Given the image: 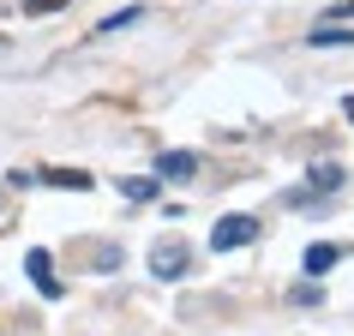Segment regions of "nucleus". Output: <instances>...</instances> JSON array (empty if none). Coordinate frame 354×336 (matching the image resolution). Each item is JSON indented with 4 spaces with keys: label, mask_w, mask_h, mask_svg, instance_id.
Returning a JSON list of instances; mask_svg holds the SVG:
<instances>
[{
    "label": "nucleus",
    "mask_w": 354,
    "mask_h": 336,
    "mask_svg": "<svg viewBox=\"0 0 354 336\" xmlns=\"http://www.w3.org/2000/svg\"><path fill=\"white\" fill-rule=\"evenodd\" d=\"M259 241V216H223V223L210 228V252H241V246H252Z\"/></svg>",
    "instance_id": "obj_1"
},
{
    "label": "nucleus",
    "mask_w": 354,
    "mask_h": 336,
    "mask_svg": "<svg viewBox=\"0 0 354 336\" xmlns=\"http://www.w3.org/2000/svg\"><path fill=\"white\" fill-rule=\"evenodd\" d=\"M187 264H192V246H187V241H174V234L150 246V277H162V282H180V277H187Z\"/></svg>",
    "instance_id": "obj_2"
},
{
    "label": "nucleus",
    "mask_w": 354,
    "mask_h": 336,
    "mask_svg": "<svg viewBox=\"0 0 354 336\" xmlns=\"http://www.w3.org/2000/svg\"><path fill=\"white\" fill-rule=\"evenodd\" d=\"M24 270H30V282H37L42 300H60V295H66V282L55 277V259H48L42 246H30V252H24Z\"/></svg>",
    "instance_id": "obj_3"
},
{
    "label": "nucleus",
    "mask_w": 354,
    "mask_h": 336,
    "mask_svg": "<svg viewBox=\"0 0 354 336\" xmlns=\"http://www.w3.org/2000/svg\"><path fill=\"white\" fill-rule=\"evenodd\" d=\"M342 187V162H318L313 174H306V187H295L288 192V205H306V198H324V192H336Z\"/></svg>",
    "instance_id": "obj_4"
},
{
    "label": "nucleus",
    "mask_w": 354,
    "mask_h": 336,
    "mask_svg": "<svg viewBox=\"0 0 354 336\" xmlns=\"http://www.w3.org/2000/svg\"><path fill=\"white\" fill-rule=\"evenodd\" d=\"M342 259H348V246H342V241H313L306 252H300V270L318 277V270H330V264H342Z\"/></svg>",
    "instance_id": "obj_5"
},
{
    "label": "nucleus",
    "mask_w": 354,
    "mask_h": 336,
    "mask_svg": "<svg viewBox=\"0 0 354 336\" xmlns=\"http://www.w3.org/2000/svg\"><path fill=\"white\" fill-rule=\"evenodd\" d=\"M198 174V150H162L156 156V180H192Z\"/></svg>",
    "instance_id": "obj_6"
},
{
    "label": "nucleus",
    "mask_w": 354,
    "mask_h": 336,
    "mask_svg": "<svg viewBox=\"0 0 354 336\" xmlns=\"http://www.w3.org/2000/svg\"><path fill=\"white\" fill-rule=\"evenodd\" d=\"M37 180H42V187H60V192H91L96 187L84 168H37Z\"/></svg>",
    "instance_id": "obj_7"
},
{
    "label": "nucleus",
    "mask_w": 354,
    "mask_h": 336,
    "mask_svg": "<svg viewBox=\"0 0 354 336\" xmlns=\"http://www.w3.org/2000/svg\"><path fill=\"white\" fill-rule=\"evenodd\" d=\"M306 42H313V48H354V30H342V24H324V30H313V37H306Z\"/></svg>",
    "instance_id": "obj_8"
},
{
    "label": "nucleus",
    "mask_w": 354,
    "mask_h": 336,
    "mask_svg": "<svg viewBox=\"0 0 354 336\" xmlns=\"http://www.w3.org/2000/svg\"><path fill=\"white\" fill-rule=\"evenodd\" d=\"M156 187H162L156 174H132V180H120V192H127L132 205H145V198H156Z\"/></svg>",
    "instance_id": "obj_9"
},
{
    "label": "nucleus",
    "mask_w": 354,
    "mask_h": 336,
    "mask_svg": "<svg viewBox=\"0 0 354 336\" xmlns=\"http://www.w3.org/2000/svg\"><path fill=\"white\" fill-rule=\"evenodd\" d=\"M138 19H145V6H120V12H114V19H102L96 30H102V37H114V30H127V24H138Z\"/></svg>",
    "instance_id": "obj_10"
},
{
    "label": "nucleus",
    "mask_w": 354,
    "mask_h": 336,
    "mask_svg": "<svg viewBox=\"0 0 354 336\" xmlns=\"http://www.w3.org/2000/svg\"><path fill=\"white\" fill-rule=\"evenodd\" d=\"M288 300H295V306H318L324 288H318V282H300V288H288Z\"/></svg>",
    "instance_id": "obj_11"
},
{
    "label": "nucleus",
    "mask_w": 354,
    "mask_h": 336,
    "mask_svg": "<svg viewBox=\"0 0 354 336\" xmlns=\"http://www.w3.org/2000/svg\"><path fill=\"white\" fill-rule=\"evenodd\" d=\"M60 6H66V0H24V12H30V19H42V12H60Z\"/></svg>",
    "instance_id": "obj_12"
},
{
    "label": "nucleus",
    "mask_w": 354,
    "mask_h": 336,
    "mask_svg": "<svg viewBox=\"0 0 354 336\" xmlns=\"http://www.w3.org/2000/svg\"><path fill=\"white\" fill-rule=\"evenodd\" d=\"M330 19H336V24H342V19H354V0H336V6H330Z\"/></svg>",
    "instance_id": "obj_13"
},
{
    "label": "nucleus",
    "mask_w": 354,
    "mask_h": 336,
    "mask_svg": "<svg viewBox=\"0 0 354 336\" xmlns=\"http://www.w3.org/2000/svg\"><path fill=\"white\" fill-rule=\"evenodd\" d=\"M342 114H348V120H354V96H342Z\"/></svg>",
    "instance_id": "obj_14"
}]
</instances>
